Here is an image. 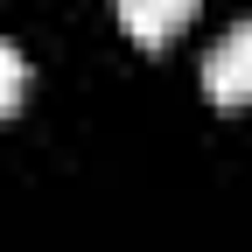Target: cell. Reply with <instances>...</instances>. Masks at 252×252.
Listing matches in <instances>:
<instances>
[{
	"label": "cell",
	"instance_id": "obj_2",
	"mask_svg": "<svg viewBox=\"0 0 252 252\" xmlns=\"http://www.w3.org/2000/svg\"><path fill=\"white\" fill-rule=\"evenodd\" d=\"M196 14V0H119V21H126V35L147 42V49H161L175 28Z\"/></svg>",
	"mask_w": 252,
	"mask_h": 252
},
{
	"label": "cell",
	"instance_id": "obj_3",
	"mask_svg": "<svg viewBox=\"0 0 252 252\" xmlns=\"http://www.w3.org/2000/svg\"><path fill=\"white\" fill-rule=\"evenodd\" d=\"M21 91H28V56L0 35V112H14L21 105Z\"/></svg>",
	"mask_w": 252,
	"mask_h": 252
},
{
	"label": "cell",
	"instance_id": "obj_1",
	"mask_svg": "<svg viewBox=\"0 0 252 252\" xmlns=\"http://www.w3.org/2000/svg\"><path fill=\"white\" fill-rule=\"evenodd\" d=\"M203 91L217 105H252V21H231L203 56Z\"/></svg>",
	"mask_w": 252,
	"mask_h": 252
}]
</instances>
